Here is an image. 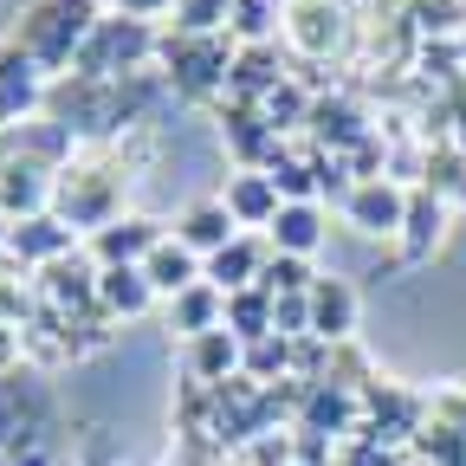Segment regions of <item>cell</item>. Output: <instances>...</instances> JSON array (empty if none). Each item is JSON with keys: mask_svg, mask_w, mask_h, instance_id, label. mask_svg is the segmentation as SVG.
I'll return each instance as SVG.
<instances>
[{"mask_svg": "<svg viewBox=\"0 0 466 466\" xmlns=\"http://www.w3.org/2000/svg\"><path fill=\"white\" fill-rule=\"evenodd\" d=\"M97 20H104L97 0H33L7 46H20L39 72H66V66H78V52L97 33Z\"/></svg>", "mask_w": 466, "mask_h": 466, "instance_id": "obj_1", "label": "cell"}, {"mask_svg": "<svg viewBox=\"0 0 466 466\" xmlns=\"http://www.w3.org/2000/svg\"><path fill=\"white\" fill-rule=\"evenodd\" d=\"M149 52H162L156 46V33H149V20H130V14H104L97 20V33L85 39V52H78V78H124V72H137Z\"/></svg>", "mask_w": 466, "mask_h": 466, "instance_id": "obj_2", "label": "cell"}, {"mask_svg": "<svg viewBox=\"0 0 466 466\" xmlns=\"http://www.w3.org/2000/svg\"><path fill=\"white\" fill-rule=\"evenodd\" d=\"M162 66H168L175 91L214 97V91L233 78V46H227L220 33H175V39H162Z\"/></svg>", "mask_w": 466, "mask_h": 466, "instance_id": "obj_3", "label": "cell"}, {"mask_svg": "<svg viewBox=\"0 0 466 466\" xmlns=\"http://www.w3.org/2000/svg\"><path fill=\"white\" fill-rule=\"evenodd\" d=\"M343 220L357 233H370V240H395L401 220H408V188L389 182V175H363V182L350 188V201H343Z\"/></svg>", "mask_w": 466, "mask_h": 466, "instance_id": "obj_4", "label": "cell"}, {"mask_svg": "<svg viewBox=\"0 0 466 466\" xmlns=\"http://www.w3.org/2000/svg\"><path fill=\"white\" fill-rule=\"evenodd\" d=\"M156 240H162L156 220H143V214H116L110 227L91 233V253H97V266H143V259L156 253Z\"/></svg>", "mask_w": 466, "mask_h": 466, "instance_id": "obj_5", "label": "cell"}, {"mask_svg": "<svg viewBox=\"0 0 466 466\" xmlns=\"http://www.w3.org/2000/svg\"><path fill=\"white\" fill-rule=\"evenodd\" d=\"M220 130H227V143H233V156H240V162H266V168H272V156H279V130L259 116V104L227 97V104H220Z\"/></svg>", "mask_w": 466, "mask_h": 466, "instance_id": "obj_6", "label": "cell"}, {"mask_svg": "<svg viewBox=\"0 0 466 466\" xmlns=\"http://www.w3.org/2000/svg\"><path fill=\"white\" fill-rule=\"evenodd\" d=\"M220 201H227V214L240 220V227H272L279 208H285V195H279V182H272L266 168H240V175L227 182Z\"/></svg>", "mask_w": 466, "mask_h": 466, "instance_id": "obj_7", "label": "cell"}, {"mask_svg": "<svg viewBox=\"0 0 466 466\" xmlns=\"http://www.w3.org/2000/svg\"><path fill=\"white\" fill-rule=\"evenodd\" d=\"M201 253H188L182 240H168V233H162V240H156V253L143 259V279H149V291H156V299H182V291L188 285H201Z\"/></svg>", "mask_w": 466, "mask_h": 466, "instance_id": "obj_8", "label": "cell"}, {"mask_svg": "<svg viewBox=\"0 0 466 466\" xmlns=\"http://www.w3.org/2000/svg\"><path fill=\"white\" fill-rule=\"evenodd\" d=\"M259 272H266V247L253 240V233H240V240H227L208 266H201V279L214 285V291H247V285H259Z\"/></svg>", "mask_w": 466, "mask_h": 466, "instance_id": "obj_9", "label": "cell"}, {"mask_svg": "<svg viewBox=\"0 0 466 466\" xmlns=\"http://www.w3.org/2000/svg\"><path fill=\"white\" fill-rule=\"evenodd\" d=\"M175 240L188 253H201V259H214L227 240H240V220L227 214V201H195L182 220H175Z\"/></svg>", "mask_w": 466, "mask_h": 466, "instance_id": "obj_10", "label": "cell"}, {"mask_svg": "<svg viewBox=\"0 0 466 466\" xmlns=\"http://www.w3.org/2000/svg\"><path fill=\"white\" fill-rule=\"evenodd\" d=\"M350 330H357V291L343 279H318L311 285V337L318 343H350Z\"/></svg>", "mask_w": 466, "mask_h": 466, "instance_id": "obj_11", "label": "cell"}, {"mask_svg": "<svg viewBox=\"0 0 466 466\" xmlns=\"http://www.w3.org/2000/svg\"><path fill=\"white\" fill-rule=\"evenodd\" d=\"M441 227H447V201L434 195V188H415L408 195V220H401V259L415 266V259H428L434 247H441Z\"/></svg>", "mask_w": 466, "mask_h": 466, "instance_id": "obj_12", "label": "cell"}, {"mask_svg": "<svg viewBox=\"0 0 466 466\" xmlns=\"http://www.w3.org/2000/svg\"><path fill=\"white\" fill-rule=\"evenodd\" d=\"M240 357H247V343L233 337L227 324H220V330L188 337V376H195V382H214V389H220L233 370H240Z\"/></svg>", "mask_w": 466, "mask_h": 466, "instance_id": "obj_13", "label": "cell"}, {"mask_svg": "<svg viewBox=\"0 0 466 466\" xmlns=\"http://www.w3.org/2000/svg\"><path fill=\"white\" fill-rule=\"evenodd\" d=\"M266 233H272V253L311 259V253H318V240H324V214H318V201H285V208H279V220H272Z\"/></svg>", "mask_w": 466, "mask_h": 466, "instance_id": "obj_14", "label": "cell"}, {"mask_svg": "<svg viewBox=\"0 0 466 466\" xmlns=\"http://www.w3.org/2000/svg\"><path fill=\"white\" fill-rule=\"evenodd\" d=\"M33 104H39V66L20 46H0V124H14Z\"/></svg>", "mask_w": 466, "mask_h": 466, "instance_id": "obj_15", "label": "cell"}, {"mask_svg": "<svg viewBox=\"0 0 466 466\" xmlns=\"http://www.w3.org/2000/svg\"><path fill=\"white\" fill-rule=\"evenodd\" d=\"M227 324V291H214L208 279L188 285L182 299H168V330H182V337H201V330H220Z\"/></svg>", "mask_w": 466, "mask_h": 466, "instance_id": "obj_16", "label": "cell"}, {"mask_svg": "<svg viewBox=\"0 0 466 466\" xmlns=\"http://www.w3.org/2000/svg\"><path fill=\"white\" fill-rule=\"evenodd\" d=\"M149 279H143V266H97V305L110 311V318H137V311H149Z\"/></svg>", "mask_w": 466, "mask_h": 466, "instance_id": "obj_17", "label": "cell"}, {"mask_svg": "<svg viewBox=\"0 0 466 466\" xmlns=\"http://www.w3.org/2000/svg\"><path fill=\"white\" fill-rule=\"evenodd\" d=\"M66 240H72V233L66 227H58L52 214H26L14 233H7V253H20V259H66Z\"/></svg>", "mask_w": 466, "mask_h": 466, "instance_id": "obj_18", "label": "cell"}, {"mask_svg": "<svg viewBox=\"0 0 466 466\" xmlns=\"http://www.w3.org/2000/svg\"><path fill=\"white\" fill-rule=\"evenodd\" d=\"M227 330L240 337V343H259V337H272V291H266V285H247V291H233V299H227Z\"/></svg>", "mask_w": 466, "mask_h": 466, "instance_id": "obj_19", "label": "cell"}, {"mask_svg": "<svg viewBox=\"0 0 466 466\" xmlns=\"http://www.w3.org/2000/svg\"><path fill=\"white\" fill-rule=\"evenodd\" d=\"M291 39H299L305 52H330L337 7H330V0H291Z\"/></svg>", "mask_w": 466, "mask_h": 466, "instance_id": "obj_20", "label": "cell"}, {"mask_svg": "<svg viewBox=\"0 0 466 466\" xmlns=\"http://www.w3.org/2000/svg\"><path fill=\"white\" fill-rule=\"evenodd\" d=\"M311 130H318L330 149H363V143H370L363 116L350 110V104H311Z\"/></svg>", "mask_w": 466, "mask_h": 466, "instance_id": "obj_21", "label": "cell"}, {"mask_svg": "<svg viewBox=\"0 0 466 466\" xmlns=\"http://www.w3.org/2000/svg\"><path fill=\"white\" fill-rule=\"evenodd\" d=\"M259 285L272 291V299H305V291L318 285V272H311V259H291V253H266V272H259Z\"/></svg>", "mask_w": 466, "mask_h": 466, "instance_id": "obj_22", "label": "cell"}, {"mask_svg": "<svg viewBox=\"0 0 466 466\" xmlns=\"http://www.w3.org/2000/svg\"><path fill=\"white\" fill-rule=\"evenodd\" d=\"M46 291L58 305H85V299H97V272L91 266H72V259H52L46 266Z\"/></svg>", "mask_w": 466, "mask_h": 466, "instance_id": "obj_23", "label": "cell"}, {"mask_svg": "<svg viewBox=\"0 0 466 466\" xmlns=\"http://www.w3.org/2000/svg\"><path fill=\"white\" fill-rule=\"evenodd\" d=\"M46 201V175L39 168H0V208H39Z\"/></svg>", "mask_w": 466, "mask_h": 466, "instance_id": "obj_24", "label": "cell"}, {"mask_svg": "<svg viewBox=\"0 0 466 466\" xmlns=\"http://www.w3.org/2000/svg\"><path fill=\"white\" fill-rule=\"evenodd\" d=\"M272 20H279V0H233V7H227V26L240 39H253V46L272 33Z\"/></svg>", "mask_w": 466, "mask_h": 466, "instance_id": "obj_25", "label": "cell"}, {"mask_svg": "<svg viewBox=\"0 0 466 466\" xmlns=\"http://www.w3.org/2000/svg\"><path fill=\"white\" fill-rule=\"evenodd\" d=\"M240 363H247L253 376H279V370L291 363V343H285V337L272 330V337H259V343H247V357H240Z\"/></svg>", "mask_w": 466, "mask_h": 466, "instance_id": "obj_26", "label": "cell"}, {"mask_svg": "<svg viewBox=\"0 0 466 466\" xmlns=\"http://www.w3.org/2000/svg\"><path fill=\"white\" fill-rule=\"evenodd\" d=\"M233 0H175V20H182V33H214L227 20Z\"/></svg>", "mask_w": 466, "mask_h": 466, "instance_id": "obj_27", "label": "cell"}, {"mask_svg": "<svg viewBox=\"0 0 466 466\" xmlns=\"http://www.w3.org/2000/svg\"><path fill=\"white\" fill-rule=\"evenodd\" d=\"M272 330H279V337L311 330V291H305V299H272Z\"/></svg>", "mask_w": 466, "mask_h": 466, "instance_id": "obj_28", "label": "cell"}, {"mask_svg": "<svg viewBox=\"0 0 466 466\" xmlns=\"http://www.w3.org/2000/svg\"><path fill=\"white\" fill-rule=\"evenodd\" d=\"M116 14H130V20H149V14H162V7H175V0H110Z\"/></svg>", "mask_w": 466, "mask_h": 466, "instance_id": "obj_29", "label": "cell"}, {"mask_svg": "<svg viewBox=\"0 0 466 466\" xmlns=\"http://www.w3.org/2000/svg\"><path fill=\"white\" fill-rule=\"evenodd\" d=\"M7 233H14V227H0V253H7Z\"/></svg>", "mask_w": 466, "mask_h": 466, "instance_id": "obj_30", "label": "cell"}]
</instances>
